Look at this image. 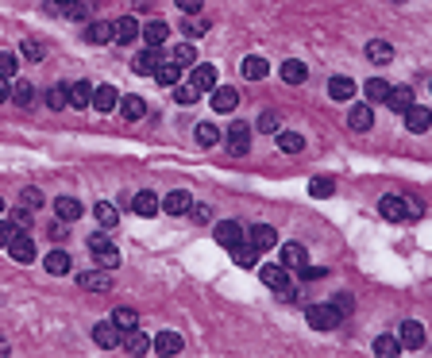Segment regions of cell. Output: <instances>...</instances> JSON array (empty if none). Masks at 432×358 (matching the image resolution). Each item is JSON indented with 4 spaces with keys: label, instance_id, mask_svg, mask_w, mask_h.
Instances as JSON below:
<instances>
[{
    "label": "cell",
    "instance_id": "obj_15",
    "mask_svg": "<svg viewBox=\"0 0 432 358\" xmlns=\"http://www.w3.org/2000/svg\"><path fill=\"white\" fill-rule=\"evenodd\" d=\"M208 104H213L216 112H236L239 93H236V89H228V85H216V89H213V100H208Z\"/></svg>",
    "mask_w": 432,
    "mask_h": 358
},
{
    "label": "cell",
    "instance_id": "obj_18",
    "mask_svg": "<svg viewBox=\"0 0 432 358\" xmlns=\"http://www.w3.org/2000/svg\"><path fill=\"white\" fill-rule=\"evenodd\" d=\"M136 35H139V23L131 16H120L112 23V43H136Z\"/></svg>",
    "mask_w": 432,
    "mask_h": 358
},
{
    "label": "cell",
    "instance_id": "obj_2",
    "mask_svg": "<svg viewBox=\"0 0 432 358\" xmlns=\"http://www.w3.org/2000/svg\"><path fill=\"white\" fill-rule=\"evenodd\" d=\"M259 278H263V285L270 293H278V297L282 300H290L294 297V281H290V270H285L282 262H278V266H263V270H259Z\"/></svg>",
    "mask_w": 432,
    "mask_h": 358
},
{
    "label": "cell",
    "instance_id": "obj_11",
    "mask_svg": "<svg viewBox=\"0 0 432 358\" xmlns=\"http://www.w3.org/2000/svg\"><path fill=\"white\" fill-rule=\"evenodd\" d=\"M405 127H409L413 135H421V131H429V127H432V108L413 104L409 112H405Z\"/></svg>",
    "mask_w": 432,
    "mask_h": 358
},
{
    "label": "cell",
    "instance_id": "obj_42",
    "mask_svg": "<svg viewBox=\"0 0 432 358\" xmlns=\"http://www.w3.org/2000/svg\"><path fill=\"white\" fill-rule=\"evenodd\" d=\"M12 100H16V104H23V108H31V104H35V85H31V81H16V89H12Z\"/></svg>",
    "mask_w": 432,
    "mask_h": 358
},
{
    "label": "cell",
    "instance_id": "obj_22",
    "mask_svg": "<svg viewBox=\"0 0 432 358\" xmlns=\"http://www.w3.org/2000/svg\"><path fill=\"white\" fill-rule=\"evenodd\" d=\"M274 243H278V235H274V227H270V223H255V227H251V247H259V251H270Z\"/></svg>",
    "mask_w": 432,
    "mask_h": 358
},
{
    "label": "cell",
    "instance_id": "obj_61",
    "mask_svg": "<svg viewBox=\"0 0 432 358\" xmlns=\"http://www.w3.org/2000/svg\"><path fill=\"white\" fill-rule=\"evenodd\" d=\"M0 212H4V201H0Z\"/></svg>",
    "mask_w": 432,
    "mask_h": 358
},
{
    "label": "cell",
    "instance_id": "obj_8",
    "mask_svg": "<svg viewBox=\"0 0 432 358\" xmlns=\"http://www.w3.org/2000/svg\"><path fill=\"white\" fill-rule=\"evenodd\" d=\"M398 343H402V350H417V347H424V328L417 324V320H405L402 331H398Z\"/></svg>",
    "mask_w": 432,
    "mask_h": 358
},
{
    "label": "cell",
    "instance_id": "obj_36",
    "mask_svg": "<svg viewBox=\"0 0 432 358\" xmlns=\"http://www.w3.org/2000/svg\"><path fill=\"white\" fill-rule=\"evenodd\" d=\"M352 93H355L352 78H332V81H328V97H332V100H352Z\"/></svg>",
    "mask_w": 432,
    "mask_h": 358
},
{
    "label": "cell",
    "instance_id": "obj_59",
    "mask_svg": "<svg viewBox=\"0 0 432 358\" xmlns=\"http://www.w3.org/2000/svg\"><path fill=\"white\" fill-rule=\"evenodd\" d=\"M54 4H58V8H69V4H78V0H54Z\"/></svg>",
    "mask_w": 432,
    "mask_h": 358
},
{
    "label": "cell",
    "instance_id": "obj_43",
    "mask_svg": "<svg viewBox=\"0 0 432 358\" xmlns=\"http://www.w3.org/2000/svg\"><path fill=\"white\" fill-rule=\"evenodd\" d=\"M278 146H282L285 155H297L305 146V135H297V131H278Z\"/></svg>",
    "mask_w": 432,
    "mask_h": 358
},
{
    "label": "cell",
    "instance_id": "obj_33",
    "mask_svg": "<svg viewBox=\"0 0 432 358\" xmlns=\"http://www.w3.org/2000/svg\"><path fill=\"white\" fill-rule=\"evenodd\" d=\"M155 81H162V85H177V81H182V66H177L174 58H170V62H158Z\"/></svg>",
    "mask_w": 432,
    "mask_h": 358
},
{
    "label": "cell",
    "instance_id": "obj_27",
    "mask_svg": "<svg viewBox=\"0 0 432 358\" xmlns=\"http://www.w3.org/2000/svg\"><path fill=\"white\" fill-rule=\"evenodd\" d=\"M232 262H236V266H244V270L259 266V247H247V243H236V247H232Z\"/></svg>",
    "mask_w": 432,
    "mask_h": 358
},
{
    "label": "cell",
    "instance_id": "obj_19",
    "mask_svg": "<svg viewBox=\"0 0 432 358\" xmlns=\"http://www.w3.org/2000/svg\"><path fill=\"white\" fill-rule=\"evenodd\" d=\"M189 208H193V197L182 193V189H177V193H166V201H162V212H170V216H186Z\"/></svg>",
    "mask_w": 432,
    "mask_h": 358
},
{
    "label": "cell",
    "instance_id": "obj_41",
    "mask_svg": "<svg viewBox=\"0 0 432 358\" xmlns=\"http://www.w3.org/2000/svg\"><path fill=\"white\" fill-rule=\"evenodd\" d=\"M112 324H116L120 331H131V328H139V312L136 309H116L112 312Z\"/></svg>",
    "mask_w": 432,
    "mask_h": 358
},
{
    "label": "cell",
    "instance_id": "obj_46",
    "mask_svg": "<svg viewBox=\"0 0 432 358\" xmlns=\"http://www.w3.org/2000/svg\"><path fill=\"white\" fill-rule=\"evenodd\" d=\"M193 131H197V143H201V146H213L216 139L224 135V131H216V124H197Z\"/></svg>",
    "mask_w": 432,
    "mask_h": 358
},
{
    "label": "cell",
    "instance_id": "obj_9",
    "mask_svg": "<svg viewBox=\"0 0 432 358\" xmlns=\"http://www.w3.org/2000/svg\"><path fill=\"white\" fill-rule=\"evenodd\" d=\"M216 243L220 247H236V243H244V223H236V220H224V223H216Z\"/></svg>",
    "mask_w": 432,
    "mask_h": 358
},
{
    "label": "cell",
    "instance_id": "obj_57",
    "mask_svg": "<svg viewBox=\"0 0 432 358\" xmlns=\"http://www.w3.org/2000/svg\"><path fill=\"white\" fill-rule=\"evenodd\" d=\"M332 304H336V309H340V316H344V312H347V309H352V297H336V300H332Z\"/></svg>",
    "mask_w": 432,
    "mask_h": 358
},
{
    "label": "cell",
    "instance_id": "obj_58",
    "mask_svg": "<svg viewBox=\"0 0 432 358\" xmlns=\"http://www.w3.org/2000/svg\"><path fill=\"white\" fill-rule=\"evenodd\" d=\"M0 100H12V89H8V78H0Z\"/></svg>",
    "mask_w": 432,
    "mask_h": 358
},
{
    "label": "cell",
    "instance_id": "obj_1",
    "mask_svg": "<svg viewBox=\"0 0 432 358\" xmlns=\"http://www.w3.org/2000/svg\"><path fill=\"white\" fill-rule=\"evenodd\" d=\"M378 212H382L386 220H393V223L417 220V216H421V201H413V197H382Z\"/></svg>",
    "mask_w": 432,
    "mask_h": 358
},
{
    "label": "cell",
    "instance_id": "obj_28",
    "mask_svg": "<svg viewBox=\"0 0 432 358\" xmlns=\"http://www.w3.org/2000/svg\"><path fill=\"white\" fill-rule=\"evenodd\" d=\"M386 104H390V112H409L413 108V89L402 85V89H390V97H386Z\"/></svg>",
    "mask_w": 432,
    "mask_h": 358
},
{
    "label": "cell",
    "instance_id": "obj_32",
    "mask_svg": "<svg viewBox=\"0 0 432 358\" xmlns=\"http://www.w3.org/2000/svg\"><path fill=\"white\" fill-rule=\"evenodd\" d=\"M120 112H124V120H143L147 116V100L143 97H124L120 100Z\"/></svg>",
    "mask_w": 432,
    "mask_h": 358
},
{
    "label": "cell",
    "instance_id": "obj_16",
    "mask_svg": "<svg viewBox=\"0 0 432 358\" xmlns=\"http://www.w3.org/2000/svg\"><path fill=\"white\" fill-rule=\"evenodd\" d=\"M151 347H155L158 355H177V350L186 347V339L177 335V331H162V335L151 339Z\"/></svg>",
    "mask_w": 432,
    "mask_h": 358
},
{
    "label": "cell",
    "instance_id": "obj_39",
    "mask_svg": "<svg viewBox=\"0 0 432 358\" xmlns=\"http://www.w3.org/2000/svg\"><path fill=\"white\" fill-rule=\"evenodd\" d=\"M398 350H402L398 335H378V339H374V355H378V358H393Z\"/></svg>",
    "mask_w": 432,
    "mask_h": 358
},
{
    "label": "cell",
    "instance_id": "obj_7",
    "mask_svg": "<svg viewBox=\"0 0 432 358\" xmlns=\"http://www.w3.org/2000/svg\"><path fill=\"white\" fill-rule=\"evenodd\" d=\"M78 285L89 289V293H108L112 289V270H85L78 278Z\"/></svg>",
    "mask_w": 432,
    "mask_h": 358
},
{
    "label": "cell",
    "instance_id": "obj_31",
    "mask_svg": "<svg viewBox=\"0 0 432 358\" xmlns=\"http://www.w3.org/2000/svg\"><path fill=\"white\" fill-rule=\"evenodd\" d=\"M85 39L93 43V47H105V43H112V23H108V20H97V23H89Z\"/></svg>",
    "mask_w": 432,
    "mask_h": 358
},
{
    "label": "cell",
    "instance_id": "obj_52",
    "mask_svg": "<svg viewBox=\"0 0 432 358\" xmlns=\"http://www.w3.org/2000/svg\"><path fill=\"white\" fill-rule=\"evenodd\" d=\"M259 131H274L278 135V116L274 112H263V116H259Z\"/></svg>",
    "mask_w": 432,
    "mask_h": 358
},
{
    "label": "cell",
    "instance_id": "obj_14",
    "mask_svg": "<svg viewBox=\"0 0 432 358\" xmlns=\"http://www.w3.org/2000/svg\"><path fill=\"white\" fill-rule=\"evenodd\" d=\"M347 127H352V131H371L374 127V108L371 104H355L352 112H347Z\"/></svg>",
    "mask_w": 432,
    "mask_h": 358
},
{
    "label": "cell",
    "instance_id": "obj_56",
    "mask_svg": "<svg viewBox=\"0 0 432 358\" xmlns=\"http://www.w3.org/2000/svg\"><path fill=\"white\" fill-rule=\"evenodd\" d=\"M105 243H108L105 232H93V235H89V251H97V247H105Z\"/></svg>",
    "mask_w": 432,
    "mask_h": 358
},
{
    "label": "cell",
    "instance_id": "obj_24",
    "mask_svg": "<svg viewBox=\"0 0 432 358\" xmlns=\"http://www.w3.org/2000/svg\"><path fill=\"white\" fill-rule=\"evenodd\" d=\"M278 74H282V81H285V85H301V81L309 78V69H305V62H297V58L282 62V69H278Z\"/></svg>",
    "mask_w": 432,
    "mask_h": 358
},
{
    "label": "cell",
    "instance_id": "obj_49",
    "mask_svg": "<svg viewBox=\"0 0 432 358\" xmlns=\"http://www.w3.org/2000/svg\"><path fill=\"white\" fill-rule=\"evenodd\" d=\"M47 104H50V108H66V104H69V89H66V85H54V89L47 93Z\"/></svg>",
    "mask_w": 432,
    "mask_h": 358
},
{
    "label": "cell",
    "instance_id": "obj_30",
    "mask_svg": "<svg viewBox=\"0 0 432 358\" xmlns=\"http://www.w3.org/2000/svg\"><path fill=\"white\" fill-rule=\"evenodd\" d=\"M266 58H259V54H251V58H244V66H239V74H244L247 81H263L266 78Z\"/></svg>",
    "mask_w": 432,
    "mask_h": 358
},
{
    "label": "cell",
    "instance_id": "obj_37",
    "mask_svg": "<svg viewBox=\"0 0 432 358\" xmlns=\"http://www.w3.org/2000/svg\"><path fill=\"white\" fill-rule=\"evenodd\" d=\"M43 266H47V273H54V278H62V273H69V254H66V251H50Z\"/></svg>",
    "mask_w": 432,
    "mask_h": 358
},
{
    "label": "cell",
    "instance_id": "obj_21",
    "mask_svg": "<svg viewBox=\"0 0 432 358\" xmlns=\"http://www.w3.org/2000/svg\"><path fill=\"white\" fill-rule=\"evenodd\" d=\"M143 39H147V47H162V43L170 39V23L166 20H151L147 27H143Z\"/></svg>",
    "mask_w": 432,
    "mask_h": 358
},
{
    "label": "cell",
    "instance_id": "obj_35",
    "mask_svg": "<svg viewBox=\"0 0 432 358\" xmlns=\"http://www.w3.org/2000/svg\"><path fill=\"white\" fill-rule=\"evenodd\" d=\"M69 104H74V108H89V104H93V85H89V81L69 85Z\"/></svg>",
    "mask_w": 432,
    "mask_h": 358
},
{
    "label": "cell",
    "instance_id": "obj_34",
    "mask_svg": "<svg viewBox=\"0 0 432 358\" xmlns=\"http://www.w3.org/2000/svg\"><path fill=\"white\" fill-rule=\"evenodd\" d=\"M93 216H97V223H100V227H116V223H120V212H116V204H108V201L93 204Z\"/></svg>",
    "mask_w": 432,
    "mask_h": 358
},
{
    "label": "cell",
    "instance_id": "obj_13",
    "mask_svg": "<svg viewBox=\"0 0 432 358\" xmlns=\"http://www.w3.org/2000/svg\"><path fill=\"white\" fill-rule=\"evenodd\" d=\"M93 343H97V347H105V350L120 347V328H116V324H112V320H105V324H97V328H93Z\"/></svg>",
    "mask_w": 432,
    "mask_h": 358
},
{
    "label": "cell",
    "instance_id": "obj_60",
    "mask_svg": "<svg viewBox=\"0 0 432 358\" xmlns=\"http://www.w3.org/2000/svg\"><path fill=\"white\" fill-rule=\"evenodd\" d=\"M0 355H8V347H4V339H0Z\"/></svg>",
    "mask_w": 432,
    "mask_h": 358
},
{
    "label": "cell",
    "instance_id": "obj_47",
    "mask_svg": "<svg viewBox=\"0 0 432 358\" xmlns=\"http://www.w3.org/2000/svg\"><path fill=\"white\" fill-rule=\"evenodd\" d=\"M390 97V85H386L382 78H371L367 81V100H386Z\"/></svg>",
    "mask_w": 432,
    "mask_h": 358
},
{
    "label": "cell",
    "instance_id": "obj_45",
    "mask_svg": "<svg viewBox=\"0 0 432 358\" xmlns=\"http://www.w3.org/2000/svg\"><path fill=\"white\" fill-rule=\"evenodd\" d=\"M332 189H336V181H332V177H313V181H309V197H316V201L332 197Z\"/></svg>",
    "mask_w": 432,
    "mask_h": 358
},
{
    "label": "cell",
    "instance_id": "obj_20",
    "mask_svg": "<svg viewBox=\"0 0 432 358\" xmlns=\"http://www.w3.org/2000/svg\"><path fill=\"white\" fill-rule=\"evenodd\" d=\"M158 62H162V54H158V47H147L136 54V74H143V78H151L158 69Z\"/></svg>",
    "mask_w": 432,
    "mask_h": 358
},
{
    "label": "cell",
    "instance_id": "obj_38",
    "mask_svg": "<svg viewBox=\"0 0 432 358\" xmlns=\"http://www.w3.org/2000/svg\"><path fill=\"white\" fill-rule=\"evenodd\" d=\"M170 58L186 69V66H193V62H197V47H193V43H177V47L170 50Z\"/></svg>",
    "mask_w": 432,
    "mask_h": 358
},
{
    "label": "cell",
    "instance_id": "obj_51",
    "mask_svg": "<svg viewBox=\"0 0 432 358\" xmlns=\"http://www.w3.org/2000/svg\"><path fill=\"white\" fill-rule=\"evenodd\" d=\"M12 74H16V54L0 50V78H12Z\"/></svg>",
    "mask_w": 432,
    "mask_h": 358
},
{
    "label": "cell",
    "instance_id": "obj_48",
    "mask_svg": "<svg viewBox=\"0 0 432 358\" xmlns=\"http://www.w3.org/2000/svg\"><path fill=\"white\" fill-rule=\"evenodd\" d=\"M20 54L28 62H43V54H47V50H43V43H35V39H23L20 43Z\"/></svg>",
    "mask_w": 432,
    "mask_h": 358
},
{
    "label": "cell",
    "instance_id": "obj_3",
    "mask_svg": "<svg viewBox=\"0 0 432 358\" xmlns=\"http://www.w3.org/2000/svg\"><path fill=\"white\" fill-rule=\"evenodd\" d=\"M305 320H309V328H316V331H332L344 316H340L336 304H309V309H305Z\"/></svg>",
    "mask_w": 432,
    "mask_h": 358
},
{
    "label": "cell",
    "instance_id": "obj_26",
    "mask_svg": "<svg viewBox=\"0 0 432 358\" xmlns=\"http://www.w3.org/2000/svg\"><path fill=\"white\" fill-rule=\"evenodd\" d=\"M367 58H371L374 66H386V62L393 58V47L386 39H371V43H367Z\"/></svg>",
    "mask_w": 432,
    "mask_h": 358
},
{
    "label": "cell",
    "instance_id": "obj_4",
    "mask_svg": "<svg viewBox=\"0 0 432 358\" xmlns=\"http://www.w3.org/2000/svg\"><path fill=\"white\" fill-rule=\"evenodd\" d=\"M224 146H228V155L244 158L247 150H251V127H247V124H232L224 131Z\"/></svg>",
    "mask_w": 432,
    "mask_h": 358
},
{
    "label": "cell",
    "instance_id": "obj_12",
    "mask_svg": "<svg viewBox=\"0 0 432 358\" xmlns=\"http://www.w3.org/2000/svg\"><path fill=\"white\" fill-rule=\"evenodd\" d=\"M116 104H120V93L112 85H97V89H93V104H89V108H97V112H116Z\"/></svg>",
    "mask_w": 432,
    "mask_h": 358
},
{
    "label": "cell",
    "instance_id": "obj_25",
    "mask_svg": "<svg viewBox=\"0 0 432 358\" xmlns=\"http://www.w3.org/2000/svg\"><path fill=\"white\" fill-rule=\"evenodd\" d=\"M93 262H97L100 270H116L124 258H120V251L112 247V243H105V247H97V251H93Z\"/></svg>",
    "mask_w": 432,
    "mask_h": 358
},
{
    "label": "cell",
    "instance_id": "obj_29",
    "mask_svg": "<svg viewBox=\"0 0 432 358\" xmlns=\"http://www.w3.org/2000/svg\"><path fill=\"white\" fill-rule=\"evenodd\" d=\"M54 216L66 220V223H74L81 216V201H74V197H58V201H54Z\"/></svg>",
    "mask_w": 432,
    "mask_h": 358
},
{
    "label": "cell",
    "instance_id": "obj_50",
    "mask_svg": "<svg viewBox=\"0 0 432 358\" xmlns=\"http://www.w3.org/2000/svg\"><path fill=\"white\" fill-rule=\"evenodd\" d=\"M20 235V223L16 220H8V223H0V251H8V243Z\"/></svg>",
    "mask_w": 432,
    "mask_h": 358
},
{
    "label": "cell",
    "instance_id": "obj_54",
    "mask_svg": "<svg viewBox=\"0 0 432 358\" xmlns=\"http://www.w3.org/2000/svg\"><path fill=\"white\" fill-rule=\"evenodd\" d=\"M23 204H28V208H39L43 193H39V189H23Z\"/></svg>",
    "mask_w": 432,
    "mask_h": 358
},
{
    "label": "cell",
    "instance_id": "obj_5",
    "mask_svg": "<svg viewBox=\"0 0 432 358\" xmlns=\"http://www.w3.org/2000/svg\"><path fill=\"white\" fill-rule=\"evenodd\" d=\"M8 254H12V262H20V266H31L35 262V243H31V235H16V239L8 243Z\"/></svg>",
    "mask_w": 432,
    "mask_h": 358
},
{
    "label": "cell",
    "instance_id": "obj_44",
    "mask_svg": "<svg viewBox=\"0 0 432 358\" xmlns=\"http://www.w3.org/2000/svg\"><path fill=\"white\" fill-rule=\"evenodd\" d=\"M182 31H186V39H197V35L208 31V20H201V16H182Z\"/></svg>",
    "mask_w": 432,
    "mask_h": 358
},
{
    "label": "cell",
    "instance_id": "obj_55",
    "mask_svg": "<svg viewBox=\"0 0 432 358\" xmlns=\"http://www.w3.org/2000/svg\"><path fill=\"white\" fill-rule=\"evenodd\" d=\"M189 212H193V220H197V223H208V220H213V212H208L205 204H193Z\"/></svg>",
    "mask_w": 432,
    "mask_h": 358
},
{
    "label": "cell",
    "instance_id": "obj_17",
    "mask_svg": "<svg viewBox=\"0 0 432 358\" xmlns=\"http://www.w3.org/2000/svg\"><path fill=\"white\" fill-rule=\"evenodd\" d=\"M193 85L201 89V93H213V89H216V66H208V62H193Z\"/></svg>",
    "mask_w": 432,
    "mask_h": 358
},
{
    "label": "cell",
    "instance_id": "obj_23",
    "mask_svg": "<svg viewBox=\"0 0 432 358\" xmlns=\"http://www.w3.org/2000/svg\"><path fill=\"white\" fill-rule=\"evenodd\" d=\"M131 208H136L139 216H147V220H151V216H158V212H162V201H158L155 193H136Z\"/></svg>",
    "mask_w": 432,
    "mask_h": 358
},
{
    "label": "cell",
    "instance_id": "obj_40",
    "mask_svg": "<svg viewBox=\"0 0 432 358\" xmlns=\"http://www.w3.org/2000/svg\"><path fill=\"white\" fill-rule=\"evenodd\" d=\"M197 97H201V89H197L193 81H189V85H182V81H177V85H174V100H177L182 108L197 104Z\"/></svg>",
    "mask_w": 432,
    "mask_h": 358
},
{
    "label": "cell",
    "instance_id": "obj_53",
    "mask_svg": "<svg viewBox=\"0 0 432 358\" xmlns=\"http://www.w3.org/2000/svg\"><path fill=\"white\" fill-rule=\"evenodd\" d=\"M177 8H182V16H197V12H201V4H205V0H174Z\"/></svg>",
    "mask_w": 432,
    "mask_h": 358
},
{
    "label": "cell",
    "instance_id": "obj_10",
    "mask_svg": "<svg viewBox=\"0 0 432 358\" xmlns=\"http://www.w3.org/2000/svg\"><path fill=\"white\" fill-rule=\"evenodd\" d=\"M120 347H124V355H147L151 350V339L143 335V331H120Z\"/></svg>",
    "mask_w": 432,
    "mask_h": 358
},
{
    "label": "cell",
    "instance_id": "obj_6",
    "mask_svg": "<svg viewBox=\"0 0 432 358\" xmlns=\"http://www.w3.org/2000/svg\"><path fill=\"white\" fill-rule=\"evenodd\" d=\"M278 262H282L285 270H305V266H309V254H305L301 243H285L282 251H278Z\"/></svg>",
    "mask_w": 432,
    "mask_h": 358
}]
</instances>
